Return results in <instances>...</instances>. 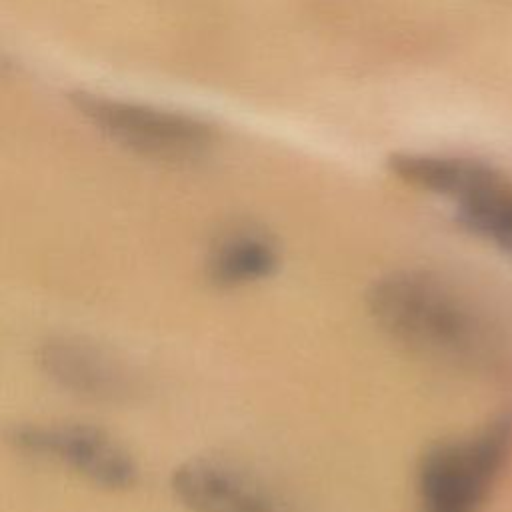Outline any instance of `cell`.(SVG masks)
Segmentation results:
<instances>
[{
  "instance_id": "cell-1",
  "label": "cell",
  "mask_w": 512,
  "mask_h": 512,
  "mask_svg": "<svg viewBox=\"0 0 512 512\" xmlns=\"http://www.w3.org/2000/svg\"><path fill=\"white\" fill-rule=\"evenodd\" d=\"M366 306L388 338L428 360L478 366L496 348L494 330L474 302L428 270H394L378 278Z\"/></svg>"
},
{
  "instance_id": "cell-4",
  "label": "cell",
  "mask_w": 512,
  "mask_h": 512,
  "mask_svg": "<svg viewBox=\"0 0 512 512\" xmlns=\"http://www.w3.org/2000/svg\"><path fill=\"white\" fill-rule=\"evenodd\" d=\"M70 102L106 138L152 160L190 162L216 142L214 126L190 114L84 90L70 94Z\"/></svg>"
},
{
  "instance_id": "cell-7",
  "label": "cell",
  "mask_w": 512,
  "mask_h": 512,
  "mask_svg": "<svg viewBox=\"0 0 512 512\" xmlns=\"http://www.w3.org/2000/svg\"><path fill=\"white\" fill-rule=\"evenodd\" d=\"M42 372L60 388L94 402H124L136 392V378L108 348L80 338L54 336L38 348Z\"/></svg>"
},
{
  "instance_id": "cell-8",
  "label": "cell",
  "mask_w": 512,
  "mask_h": 512,
  "mask_svg": "<svg viewBox=\"0 0 512 512\" xmlns=\"http://www.w3.org/2000/svg\"><path fill=\"white\" fill-rule=\"evenodd\" d=\"M280 264V246L266 230L236 226L214 240L204 268L214 286L232 290L272 278Z\"/></svg>"
},
{
  "instance_id": "cell-3",
  "label": "cell",
  "mask_w": 512,
  "mask_h": 512,
  "mask_svg": "<svg viewBox=\"0 0 512 512\" xmlns=\"http://www.w3.org/2000/svg\"><path fill=\"white\" fill-rule=\"evenodd\" d=\"M402 182L448 198L464 228L512 256V182L494 166L446 154L402 152L390 156Z\"/></svg>"
},
{
  "instance_id": "cell-2",
  "label": "cell",
  "mask_w": 512,
  "mask_h": 512,
  "mask_svg": "<svg viewBox=\"0 0 512 512\" xmlns=\"http://www.w3.org/2000/svg\"><path fill=\"white\" fill-rule=\"evenodd\" d=\"M512 452V414L430 444L416 468L418 512H480Z\"/></svg>"
},
{
  "instance_id": "cell-6",
  "label": "cell",
  "mask_w": 512,
  "mask_h": 512,
  "mask_svg": "<svg viewBox=\"0 0 512 512\" xmlns=\"http://www.w3.org/2000/svg\"><path fill=\"white\" fill-rule=\"evenodd\" d=\"M170 486L190 512H296L260 476L218 456L188 458L174 468Z\"/></svg>"
},
{
  "instance_id": "cell-5",
  "label": "cell",
  "mask_w": 512,
  "mask_h": 512,
  "mask_svg": "<svg viewBox=\"0 0 512 512\" xmlns=\"http://www.w3.org/2000/svg\"><path fill=\"white\" fill-rule=\"evenodd\" d=\"M10 442L26 456L48 460L106 490H128L138 480L132 454L106 430L82 422H28Z\"/></svg>"
}]
</instances>
